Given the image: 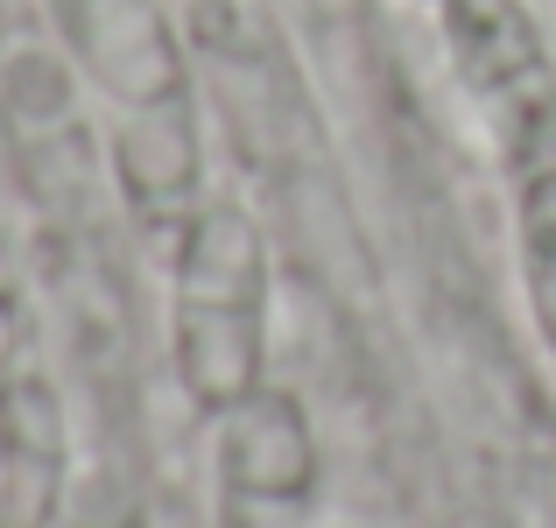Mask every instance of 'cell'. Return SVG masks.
Wrapping results in <instances>:
<instances>
[{
    "label": "cell",
    "mask_w": 556,
    "mask_h": 528,
    "mask_svg": "<svg viewBox=\"0 0 556 528\" xmlns=\"http://www.w3.org/2000/svg\"><path fill=\"white\" fill-rule=\"evenodd\" d=\"M64 515V402L50 374L0 394V528H56Z\"/></svg>",
    "instance_id": "5"
},
{
    "label": "cell",
    "mask_w": 556,
    "mask_h": 528,
    "mask_svg": "<svg viewBox=\"0 0 556 528\" xmlns=\"http://www.w3.org/2000/svg\"><path fill=\"white\" fill-rule=\"evenodd\" d=\"M28 339H36V331H28V311H22V297H14V282L0 275V388L36 366L28 360Z\"/></svg>",
    "instance_id": "8"
},
{
    "label": "cell",
    "mask_w": 556,
    "mask_h": 528,
    "mask_svg": "<svg viewBox=\"0 0 556 528\" xmlns=\"http://www.w3.org/2000/svg\"><path fill=\"white\" fill-rule=\"evenodd\" d=\"M515 282L535 339L556 360V163L521 169L515 184Z\"/></svg>",
    "instance_id": "6"
},
{
    "label": "cell",
    "mask_w": 556,
    "mask_h": 528,
    "mask_svg": "<svg viewBox=\"0 0 556 528\" xmlns=\"http://www.w3.org/2000/svg\"><path fill=\"white\" fill-rule=\"evenodd\" d=\"M303 14H317V22H359L367 14V0H296Z\"/></svg>",
    "instance_id": "9"
},
{
    "label": "cell",
    "mask_w": 556,
    "mask_h": 528,
    "mask_svg": "<svg viewBox=\"0 0 556 528\" xmlns=\"http://www.w3.org/2000/svg\"><path fill=\"white\" fill-rule=\"evenodd\" d=\"M275 261L240 198H204L169 254V374L198 416H218L268 380Z\"/></svg>",
    "instance_id": "1"
},
{
    "label": "cell",
    "mask_w": 556,
    "mask_h": 528,
    "mask_svg": "<svg viewBox=\"0 0 556 528\" xmlns=\"http://www.w3.org/2000/svg\"><path fill=\"white\" fill-rule=\"evenodd\" d=\"M106 169L121 198L141 218H184L204 204V141H198V106L169 99V106H135L113 113L106 127Z\"/></svg>",
    "instance_id": "4"
},
{
    "label": "cell",
    "mask_w": 556,
    "mask_h": 528,
    "mask_svg": "<svg viewBox=\"0 0 556 528\" xmlns=\"http://www.w3.org/2000/svg\"><path fill=\"white\" fill-rule=\"evenodd\" d=\"M212 423V479L218 493H261V501H317L325 479V451H317L311 408L289 388L261 380Z\"/></svg>",
    "instance_id": "3"
},
{
    "label": "cell",
    "mask_w": 556,
    "mask_h": 528,
    "mask_svg": "<svg viewBox=\"0 0 556 528\" xmlns=\"http://www.w3.org/2000/svg\"><path fill=\"white\" fill-rule=\"evenodd\" d=\"M113 528H135V521H113Z\"/></svg>",
    "instance_id": "10"
},
{
    "label": "cell",
    "mask_w": 556,
    "mask_h": 528,
    "mask_svg": "<svg viewBox=\"0 0 556 528\" xmlns=\"http://www.w3.org/2000/svg\"><path fill=\"white\" fill-rule=\"evenodd\" d=\"M218 528H311V501H261V493H218Z\"/></svg>",
    "instance_id": "7"
},
{
    "label": "cell",
    "mask_w": 556,
    "mask_h": 528,
    "mask_svg": "<svg viewBox=\"0 0 556 528\" xmlns=\"http://www.w3.org/2000/svg\"><path fill=\"white\" fill-rule=\"evenodd\" d=\"M472 113L515 169L556 163V56L521 0H437Z\"/></svg>",
    "instance_id": "2"
}]
</instances>
